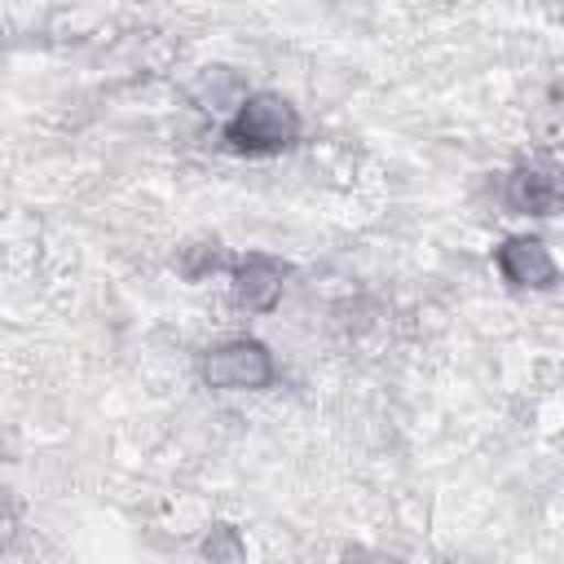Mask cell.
<instances>
[{
	"instance_id": "obj_3",
	"label": "cell",
	"mask_w": 564,
	"mask_h": 564,
	"mask_svg": "<svg viewBox=\"0 0 564 564\" xmlns=\"http://www.w3.org/2000/svg\"><path fill=\"white\" fill-rule=\"evenodd\" d=\"M564 203V185H560V167L551 154L538 159H520L507 176H502V212L507 216H529V220H546L555 216Z\"/></svg>"
},
{
	"instance_id": "obj_8",
	"label": "cell",
	"mask_w": 564,
	"mask_h": 564,
	"mask_svg": "<svg viewBox=\"0 0 564 564\" xmlns=\"http://www.w3.org/2000/svg\"><path fill=\"white\" fill-rule=\"evenodd\" d=\"M198 555L212 560V564H242V560H247V538H242L238 524L212 520V524L203 529V538H198Z\"/></svg>"
},
{
	"instance_id": "obj_6",
	"label": "cell",
	"mask_w": 564,
	"mask_h": 564,
	"mask_svg": "<svg viewBox=\"0 0 564 564\" xmlns=\"http://www.w3.org/2000/svg\"><path fill=\"white\" fill-rule=\"evenodd\" d=\"M247 75L238 66H225V62H203L189 70V79L181 84V97L185 106H194L198 115H212V119H229L234 106L247 97Z\"/></svg>"
},
{
	"instance_id": "obj_10",
	"label": "cell",
	"mask_w": 564,
	"mask_h": 564,
	"mask_svg": "<svg viewBox=\"0 0 564 564\" xmlns=\"http://www.w3.org/2000/svg\"><path fill=\"white\" fill-rule=\"evenodd\" d=\"M18 529H22V507H18V498L0 494V551L18 538Z\"/></svg>"
},
{
	"instance_id": "obj_1",
	"label": "cell",
	"mask_w": 564,
	"mask_h": 564,
	"mask_svg": "<svg viewBox=\"0 0 564 564\" xmlns=\"http://www.w3.org/2000/svg\"><path fill=\"white\" fill-rule=\"evenodd\" d=\"M220 141L242 159H273L304 141V115L278 88H251L229 119H220Z\"/></svg>"
},
{
	"instance_id": "obj_11",
	"label": "cell",
	"mask_w": 564,
	"mask_h": 564,
	"mask_svg": "<svg viewBox=\"0 0 564 564\" xmlns=\"http://www.w3.org/2000/svg\"><path fill=\"white\" fill-rule=\"evenodd\" d=\"M445 4H476V0H445Z\"/></svg>"
},
{
	"instance_id": "obj_12",
	"label": "cell",
	"mask_w": 564,
	"mask_h": 564,
	"mask_svg": "<svg viewBox=\"0 0 564 564\" xmlns=\"http://www.w3.org/2000/svg\"><path fill=\"white\" fill-rule=\"evenodd\" d=\"M326 4H339V0H326Z\"/></svg>"
},
{
	"instance_id": "obj_5",
	"label": "cell",
	"mask_w": 564,
	"mask_h": 564,
	"mask_svg": "<svg viewBox=\"0 0 564 564\" xmlns=\"http://www.w3.org/2000/svg\"><path fill=\"white\" fill-rule=\"evenodd\" d=\"M494 269L511 291H555L560 286V264L546 238L538 234H507L494 247Z\"/></svg>"
},
{
	"instance_id": "obj_9",
	"label": "cell",
	"mask_w": 564,
	"mask_h": 564,
	"mask_svg": "<svg viewBox=\"0 0 564 564\" xmlns=\"http://www.w3.org/2000/svg\"><path fill=\"white\" fill-rule=\"evenodd\" d=\"M529 141H538L542 154H551V150L560 145V88H555V84L546 88L542 106L529 115Z\"/></svg>"
},
{
	"instance_id": "obj_7",
	"label": "cell",
	"mask_w": 564,
	"mask_h": 564,
	"mask_svg": "<svg viewBox=\"0 0 564 564\" xmlns=\"http://www.w3.org/2000/svg\"><path fill=\"white\" fill-rule=\"evenodd\" d=\"M172 269H176L185 282H207L212 273H225V269H229V251H225L220 238H207V234H203V238H189V242L176 247Z\"/></svg>"
},
{
	"instance_id": "obj_4",
	"label": "cell",
	"mask_w": 564,
	"mask_h": 564,
	"mask_svg": "<svg viewBox=\"0 0 564 564\" xmlns=\"http://www.w3.org/2000/svg\"><path fill=\"white\" fill-rule=\"evenodd\" d=\"M225 278H229V300L242 313H273L286 295L291 264L269 251H242V256H229Z\"/></svg>"
},
{
	"instance_id": "obj_2",
	"label": "cell",
	"mask_w": 564,
	"mask_h": 564,
	"mask_svg": "<svg viewBox=\"0 0 564 564\" xmlns=\"http://www.w3.org/2000/svg\"><path fill=\"white\" fill-rule=\"evenodd\" d=\"M198 379L212 392H264L278 383V357L256 335H229L198 352Z\"/></svg>"
}]
</instances>
